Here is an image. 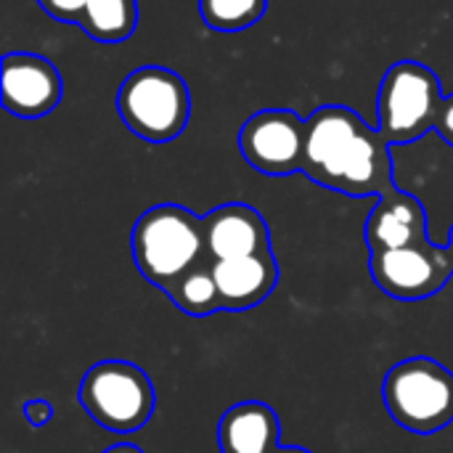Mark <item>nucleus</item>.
Returning a JSON list of instances; mask_svg holds the SVG:
<instances>
[{"mask_svg": "<svg viewBox=\"0 0 453 453\" xmlns=\"http://www.w3.org/2000/svg\"><path fill=\"white\" fill-rule=\"evenodd\" d=\"M130 247L141 276L162 292L207 257L202 218L180 204L146 210L133 226Z\"/></svg>", "mask_w": 453, "mask_h": 453, "instance_id": "1", "label": "nucleus"}, {"mask_svg": "<svg viewBox=\"0 0 453 453\" xmlns=\"http://www.w3.org/2000/svg\"><path fill=\"white\" fill-rule=\"evenodd\" d=\"M117 111L130 133L151 143H165L183 133L191 96L183 77L173 69L141 66L119 85Z\"/></svg>", "mask_w": 453, "mask_h": 453, "instance_id": "2", "label": "nucleus"}, {"mask_svg": "<svg viewBox=\"0 0 453 453\" xmlns=\"http://www.w3.org/2000/svg\"><path fill=\"white\" fill-rule=\"evenodd\" d=\"M390 417L409 433L435 435L453 422V374L433 358L395 364L382 385Z\"/></svg>", "mask_w": 453, "mask_h": 453, "instance_id": "3", "label": "nucleus"}, {"mask_svg": "<svg viewBox=\"0 0 453 453\" xmlns=\"http://www.w3.org/2000/svg\"><path fill=\"white\" fill-rule=\"evenodd\" d=\"M77 401L96 425L109 433L127 435L151 419L154 385L135 364L101 361L85 372Z\"/></svg>", "mask_w": 453, "mask_h": 453, "instance_id": "4", "label": "nucleus"}, {"mask_svg": "<svg viewBox=\"0 0 453 453\" xmlns=\"http://www.w3.org/2000/svg\"><path fill=\"white\" fill-rule=\"evenodd\" d=\"M443 96L435 72L419 61L393 64L377 90V130L390 143L417 141L435 130Z\"/></svg>", "mask_w": 453, "mask_h": 453, "instance_id": "5", "label": "nucleus"}, {"mask_svg": "<svg viewBox=\"0 0 453 453\" xmlns=\"http://www.w3.org/2000/svg\"><path fill=\"white\" fill-rule=\"evenodd\" d=\"M374 284L395 300H425L438 295L453 276V255L449 247L430 242L372 252Z\"/></svg>", "mask_w": 453, "mask_h": 453, "instance_id": "6", "label": "nucleus"}, {"mask_svg": "<svg viewBox=\"0 0 453 453\" xmlns=\"http://www.w3.org/2000/svg\"><path fill=\"white\" fill-rule=\"evenodd\" d=\"M239 149L247 165L265 175L297 173L305 159V119L287 109L257 111L242 125Z\"/></svg>", "mask_w": 453, "mask_h": 453, "instance_id": "7", "label": "nucleus"}, {"mask_svg": "<svg viewBox=\"0 0 453 453\" xmlns=\"http://www.w3.org/2000/svg\"><path fill=\"white\" fill-rule=\"evenodd\" d=\"M319 186L348 196H385L395 191L390 141L377 127L366 125Z\"/></svg>", "mask_w": 453, "mask_h": 453, "instance_id": "8", "label": "nucleus"}, {"mask_svg": "<svg viewBox=\"0 0 453 453\" xmlns=\"http://www.w3.org/2000/svg\"><path fill=\"white\" fill-rule=\"evenodd\" d=\"M61 101L58 69L35 53H8L3 58V106L16 117H42Z\"/></svg>", "mask_w": 453, "mask_h": 453, "instance_id": "9", "label": "nucleus"}, {"mask_svg": "<svg viewBox=\"0 0 453 453\" xmlns=\"http://www.w3.org/2000/svg\"><path fill=\"white\" fill-rule=\"evenodd\" d=\"M204 247L212 260H234L271 252V236L263 215L250 204H223L202 218Z\"/></svg>", "mask_w": 453, "mask_h": 453, "instance_id": "10", "label": "nucleus"}, {"mask_svg": "<svg viewBox=\"0 0 453 453\" xmlns=\"http://www.w3.org/2000/svg\"><path fill=\"white\" fill-rule=\"evenodd\" d=\"M366 127V122L348 106H321L305 119V159L303 173L321 183L332 165L342 157L350 141Z\"/></svg>", "mask_w": 453, "mask_h": 453, "instance_id": "11", "label": "nucleus"}, {"mask_svg": "<svg viewBox=\"0 0 453 453\" xmlns=\"http://www.w3.org/2000/svg\"><path fill=\"white\" fill-rule=\"evenodd\" d=\"M427 239V212L422 202L406 191H390L377 199L366 218V244L372 252L401 250Z\"/></svg>", "mask_w": 453, "mask_h": 453, "instance_id": "12", "label": "nucleus"}, {"mask_svg": "<svg viewBox=\"0 0 453 453\" xmlns=\"http://www.w3.org/2000/svg\"><path fill=\"white\" fill-rule=\"evenodd\" d=\"M215 281L223 311H250L260 305L279 284V265L271 252L215 260Z\"/></svg>", "mask_w": 453, "mask_h": 453, "instance_id": "13", "label": "nucleus"}, {"mask_svg": "<svg viewBox=\"0 0 453 453\" xmlns=\"http://www.w3.org/2000/svg\"><path fill=\"white\" fill-rule=\"evenodd\" d=\"M279 417L260 401L231 406L218 425V443L223 453H273L279 449Z\"/></svg>", "mask_w": 453, "mask_h": 453, "instance_id": "14", "label": "nucleus"}, {"mask_svg": "<svg viewBox=\"0 0 453 453\" xmlns=\"http://www.w3.org/2000/svg\"><path fill=\"white\" fill-rule=\"evenodd\" d=\"M167 297L188 316H210L215 311H223L215 281V260L210 255L202 257L194 268H188L180 279L170 284Z\"/></svg>", "mask_w": 453, "mask_h": 453, "instance_id": "15", "label": "nucleus"}, {"mask_svg": "<svg viewBox=\"0 0 453 453\" xmlns=\"http://www.w3.org/2000/svg\"><path fill=\"white\" fill-rule=\"evenodd\" d=\"M135 0H88L80 27L98 42H122L135 32Z\"/></svg>", "mask_w": 453, "mask_h": 453, "instance_id": "16", "label": "nucleus"}, {"mask_svg": "<svg viewBox=\"0 0 453 453\" xmlns=\"http://www.w3.org/2000/svg\"><path fill=\"white\" fill-rule=\"evenodd\" d=\"M268 0H199V13L218 32H239L257 24Z\"/></svg>", "mask_w": 453, "mask_h": 453, "instance_id": "17", "label": "nucleus"}, {"mask_svg": "<svg viewBox=\"0 0 453 453\" xmlns=\"http://www.w3.org/2000/svg\"><path fill=\"white\" fill-rule=\"evenodd\" d=\"M37 3H40V8H42L50 19L80 24L88 0H37Z\"/></svg>", "mask_w": 453, "mask_h": 453, "instance_id": "18", "label": "nucleus"}, {"mask_svg": "<svg viewBox=\"0 0 453 453\" xmlns=\"http://www.w3.org/2000/svg\"><path fill=\"white\" fill-rule=\"evenodd\" d=\"M435 133L453 146V93L443 98L441 104V111H438V119H435Z\"/></svg>", "mask_w": 453, "mask_h": 453, "instance_id": "19", "label": "nucleus"}, {"mask_svg": "<svg viewBox=\"0 0 453 453\" xmlns=\"http://www.w3.org/2000/svg\"><path fill=\"white\" fill-rule=\"evenodd\" d=\"M24 417H27V422L32 425V427H42V425H48L50 422V417H53V406L48 403V401H27L24 403Z\"/></svg>", "mask_w": 453, "mask_h": 453, "instance_id": "20", "label": "nucleus"}, {"mask_svg": "<svg viewBox=\"0 0 453 453\" xmlns=\"http://www.w3.org/2000/svg\"><path fill=\"white\" fill-rule=\"evenodd\" d=\"M104 453H143V451H141V449H135V446H130V443H119V446L106 449Z\"/></svg>", "mask_w": 453, "mask_h": 453, "instance_id": "21", "label": "nucleus"}, {"mask_svg": "<svg viewBox=\"0 0 453 453\" xmlns=\"http://www.w3.org/2000/svg\"><path fill=\"white\" fill-rule=\"evenodd\" d=\"M273 453H311V451H305V449H281V446H279Z\"/></svg>", "mask_w": 453, "mask_h": 453, "instance_id": "22", "label": "nucleus"}, {"mask_svg": "<svg viewBox=\"0 0 453 453\" xmlns=\"http://www.w3.org/2000/svg\"><path fill=\"white\" fill-rule=\"evenodd\" d=\"M449 250H451V255H453V226H451V239H449Z\"/></svg>", "mask_w": 453, "mask_h": 453, "instance_id": "23", "label": "nucleus"}]
</instances>
